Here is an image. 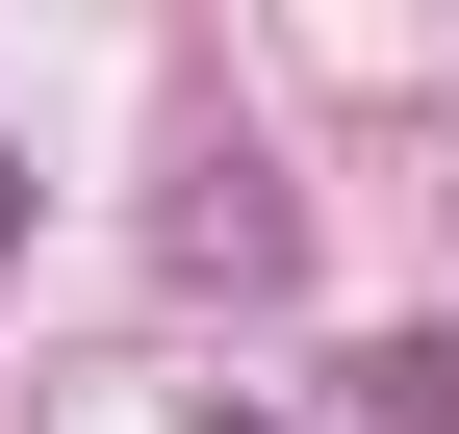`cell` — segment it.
<instances>
[{"label": "cell", "instance_id": "cell-1", "mask_svg": "<svg viewBox=\"0 0 459 434\" xmlns=\"http://www.w3.org/2000/svg\"><path fill=\"white\" fill-rule=\"evenodd\" d=\"M358 434H459V333H409V358H358Z\"/></svg>", "mask_w": 459, "mask_h": 434}, {"label": "cell", "instance_id": "cell-2", "mask_svg": "<svg viewBox=\"0 0 459 434\" xmlns=\"http://www.w3.org/2000/svg\"><path fill=\"white\" fill-rule=\"evenodd\" d=\"M0 256H26V153H0Z\"/></svg>", "mask_w": 459, "mask_h": 434}]
</instances>
